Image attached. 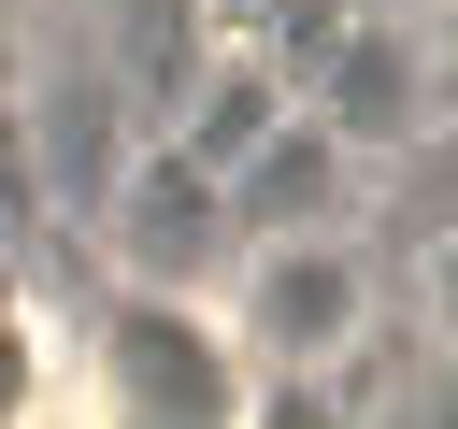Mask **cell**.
Wrapping results in <instances>:
<instances>
[{
	"label": "cell",
	"instance_id": "obj_1",
	"mask_svg": "<svg viewBox=\"0 0 458 429\" xmlns=\"http://www.w3.org/2000/svg\"><path fill=\"white\" fill-rule=\"evenodd\" d=\"M215 315H229L258 400H315V386L372 343V257H358L344 229H258V243L229 257Z\"/></svg>",
	"mask_w": 458,
	"mask_h": 429
},
{
	"label": "cell",
	"instance_id": "obj_2",
	"mask_svg": "<svg viewBox=\"0 0 458 429\" xmlns=\"http://www.w3.org/2000/svg\"><path fill=\"white\" fill-rule=\"evenodd\" d=\"M86 229H100V257H114L129 286H186V300H215L229 257H243V200H229V172L186 157L172 129L129 143V172H114V200H100Z\"/></svg>",
	"mask_w": 458,
	"mask_h": 429
},
{
	"label": "cell",
	"instance_id": "obj_3",
	"mask_svg": "<svg viewBox=\"0 0 458 429\" xmlns=\"http://www.w3.org/2000/svg\"><path fill=\"white\" fill-rule=\"evenodd\" d=\"M100 400L114 415H157V429L172 415H258V372H243V343H229L215 300L114 272V300H100Z\"/></svg>",
	"mask_w": 458,
	"mask_h": 429
},
{
	"label": "cell",
	"instance_id": "obj_4",
	"mask_svg": "<svg viewBox=\"0 0 458 429\" xmlns=\"http://www.w3.org/2000/svg\"><path fill=\"white\" fill-rule=\"evenodd\" d=\"M301 100H315V114H329V129H344V143H358L372 172H386V157H401V143H415V129L444 114V100H429V29H415V14H372V0H358V14H344V29H329V43L301 57Z\"/></svg>",
	"mask_w": 458,
	"mask_h": 429
},
{
	"label": "cell",
	"instance_id": "obj_5",
	"mask_svg": "<svg viewBox=\"0 0 458 429\" xmlns=\"http://www.w3.org/2000/svg\"><path fill=\"white\" fill-rule=\"evenodd\" d=\"M229 200H243V243L258 229H358V200H372V157L315 114V100H286L243 157H229Z\"/></svg>",
	"mask_w": 458,
	"mask_h": 429
},
{
	"label": "cell",
	"instance_id": "obj_6",
	"mask_svg": "<svg viewBox=\"0 0 458 429\" xmlns=\"http://www.w3.org/2000/svg\"><path fill=\"white\" fill-rule=\"evenodd\" d=\"M129 100H114V72H86V57H57L43 86H29V114H14V157L43 172V200L57 214H100L114 200V172H129Z\"/></svg>",
	"mask_w": 458,
	"mask_h": 429
},
{
	"label": "cell",
	"instance_id": "obj_7",
	"mask_svg": "<svg viewBox=\"0 0 458 429\" xmlns=\"http://www.w3.org/2000/svg\"><path fill=\"white\" fill-rule=\"evenodd\" d=\"M286 100H301V86H286V57H215V72H186V100H172V143L229 172V157H243V143H258Z\"/></svg>",
	"mask_w": 458,
	"mask_h": 429
},
{
	"label": "cell",
	"instance_id": "obj_8",
	"mask_svg": "<svg viewBox=\"0 0 458 429\" xmlns=\"http://www.w3.org/2000/svg\"><path fill=\"white\" fill-rule=\"evenodd\" d=\"M386 200H401V229H415V243H429V229H458V100L386 157Z\"/></svg>",
	"mask_w": 458,
	"mask_h": 429
},
{
	"label": "cell",
	"instance_id": "obj_9",
	"mask_svg": "<svg viewBox=\"0 0 458 429\" xmlns=\"http://www.w3.org/2000/svg\"><path fill=\"white\" fill-rule=\"evenodd\" d=\"M415 315H429V343H458V229L415 243Z\"/></svg>",
	"mask_w": 458,
	"mask_h": 429
},
{
	"label": "cell",
	"instance_id": "obj_10",
	"mask_svg": "<svg viewBox=\"0 0 458 429\" xmlns=\"http://www.w3.org/2000/svg\"><path fill=\"white\" fill-rule=\"evenodd\" d=\"M415 29H429V100H458V0H429Z\"/></svg>",
	"mask_w": 458,
	"mask_h": 429
},
{
	"label": "cell",
	"instance_id": "obj_11",
	"mask_svg": "<svg viewBox=\"0 0 458 429\" xmlns=\"http://www.w3.org/2000/svg\"><path fill=\"white\" fill-rule=\"evenodd\" d=\"M372 14H429V0H372Z\"/></svg>",
	"mask_w": 458,
	"mask_h": 429
}]
</instances>
